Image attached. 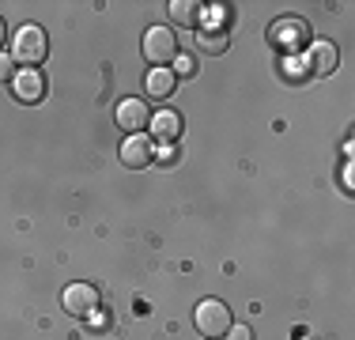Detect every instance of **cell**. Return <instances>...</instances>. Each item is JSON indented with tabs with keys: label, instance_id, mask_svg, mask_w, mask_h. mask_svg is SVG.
<instances>
[{
	"label": "cell",
	"instance_id": "6da1fadb",
	"mask_svg": "<svg viewBox=\"0 0 355 340\" xmlns=\"http://www.w3.org/2000/svg\"><path fill=\"white\" fill-rule=\"evenodd\" d=\"M49 53V42H46V31L35 27V23H27V27H19V34L12 38V61L23 65V68H38L46 61Z\"/></svg>",
	"mask_w": 355,
	"mask_h": 340
},
{
	"label": "cell",
	"instance_id": "7a4b0ae2",
	"mask_svg": "<svg viewBox=\"0 0 355 340\" xmlns=\"http://www.w3.org/2000/svg\"><path fill=\"white\" fill-rule=\"evenodd\" d=\"M197 333L208 340H219L231 333V310H227L219 299H205L197 306Z\"/></svg>",
	"mask_w": 355,
	"mask_h": 340
},
{
	"label": "cell",
	"instance_id": "3957f363",
	"mask_svg": "<svg viewBox=\"0 0 355 340\" xmlns=\"http://www.w3.org/2000/svg\"><path fill=\"white\" fill-rule=\"evenodd\" d=\"M144 57H148L151 68H163L166 61L178 57V38L171 34V27H151L144 34Z\"/></svg>",
	"mask_w": 355,
	"mask_h": 340
},
{
	"label": "cell",
	"instance_id": "277c9868",
	"mask_svg": "<svg viewBox=\"0 0 355 340\" xmlns=\"http://www.w3.org/2000/svg\"><path fill=\"white\" fill-rule=\"evenodd\" d=\"M114 121H117V129H125L129 136H137L140 129H148V125H151V106L144 99H121V102H117Z\"/></svg>",
	"mask_w": 355,
	"mask_h": 340
},
{
	"label": "cell",
	"instance_id": "5b68a950",
	"mask_svg": "<svg viewBox=\"0 0 355 340\" xmlns=\"http://www.w3.org/2000/svg\"><path fill=\"white\" fill-rule=\"evenodd\" d=\"M306 38H310V27L302 19H280V23L268 27V42L280 46V49H287V53L302 49V46H306Z\"/></svg>",
	"mask_w": 355,
	"mask_h": 340
},
{
	"label": "cell",
	"instance_id": "8992f818",
	"mask_svg": "<svg viewBox=\"0 0 355 340\" xmlns=\"http://www.w3.org/2000/svg\"><path fill=\"white\" fill-rule=\"evenodd\" d=\"M61 306L72 314V318H91V314H98V287H91V284L64 287Z\"/></svg>",
	"mask_w": 355,
	"mask_h": 340
},
{
	"label": "cell",
	"instance_id": "52a82bcc",
	"mask_svg": "<svg viewBox=\"0 0 355 340\" xmlns=\"http://www.w3.org/2000/svg\"><path fill=\"white\" fill-rule=\"evenodd\" d=\"M12 91L19 102H31V106H35V102L46 99V76H42L38 68H19L15 80H12Z\"/></svg>",
	"mask_w": 355,
	"mask_h": 340
},
{
	"label": "cell",
	"instance_id": "ba28073f",
	"mask_svg": "<svg viewBox=\"0 0 355 340\" xmlns=\"http://www.w3.org/2000/svg\"><path fill=\"white\" fill-rule=\"evenodd\" d=\"M151 159H155V144H151V140H148V136H144V133L129 136V140L121 144V163H125V167L140 170V167H148Z\"/></svg>",
	"mask_w": 355,
	"mask_h": 340
},
{
	"label": "cell",
	"instance_id": "9c48e42d",
	"mask_svg": "<svg viewBox=\"0 0 355 340\" xmlns=\"http://www.w3.org/2000/svg\"><path fill=\"white\" fill-rule=\"evenodd\" d=\"M178 136H182V117L174 110H163V114L151 117V144H174Z\"/></svg>",
	"mask_w": 355,
	"mask_h": 340
},
{
	"label": "cell",
	"instance_id": "30bf717a",
	"mask_svg": "<svg viewBox=\"0 0 355 340\" xmlns=\"http://www.w3.org/2000/svg\"><path fill=\"white\" fill-rule=\"evenodd\" d=\"M178 87V76L171 68H151L148 76H144V91H148L151 99H171Z\"/></svg>",
	"mask_w": 355,
	"mask_h": 340
},
{
	"label": "cell",
	"instance_id": "8fae6325",
	"mask_svg": "<svg viewBox=\"0 0 355 340\" xmlns=\"http://www.w3.org/2000/svg\"><path fill=\"white\" fill-rule=\"evenodd\" d=\"M306 65H310V72L314 76H329L336 68V46L333 42H314V46H310V57H306Z\"/></svg>",
	"mask_w": 355,
	"mask_h": 340
},
{
	"label": "cell",
	"instance_id": "7c38bea8",
	"mask_svg": "<svg viewBox=\"0 0 355 340\" xmlns=\"http://www.w3.org/2000/svg\"><path fill=\"white\" fill-rule=\"evenodd\" d=\"M171 19L178 23V27H193V23L200 19V4L197 0H171Z\"/></svg>",
	"mask_w": 355,
	"mask_h": 340
},
{
	"label": "cell",
	"instance_id": "4fadbf2b",
	"mask_svg": "<svg viewBox=\"0 0 355 340\" xmlns=\"http://www.w3.org/2000/svg\"><path fill=\"white\" fill-rule=\"evenodd\" d=\"M310 76V65H306V57H299V53H287V61H284V80L287 83H299V80H306Z\"/></svg>",
	"mask_w": 355,
	"mask_h": 340
},
{
	"label": "cell",
	"instance_id": "5bb4252c",
	"mask_svg": "<svg viewBox=\"0 0 355 340\" xmlns=\"http://www.w3.org/2000/svg\"><path fill=\"white\" fill-rule=\"evenodd\" d=\"M197 46L205 49V53H223V49H227V34L223 31H200L197 34Z\"/></svg>",
	"mask_w": 355,
	"mask_h": 340
},
{
	"label": "cell",
	"instance_id": "9a60e30c",
	"mask_svg": "<svg viewBox=\"0 0 355 340\" xmlns=\"http://www.w3.org/2000/svg\"><path fill=\"white\" fill-rule=\"evenodd\" d=\"M171 72H174V76H182V80H185V76H193V72H197V61H193L189 53H178V57H174V68H171Z\"/></svg>",
	"mask_w": 355,
	"mask_h": 340
},
{
	"label": "cell",
	"instance_id": "2e32d148",
	"mask_svg": "<svg viewBox=\"0 0 355 340\" xmlns=\"http://www.w3.org/2000/svg\"><path fill=\"white\" fill-rule=\"evenodd\" d=\"M200 15H205V23H208L205 31H219V27H223V23H227V12H223V4L208 8V12H200Z\"/></svg>",
	"mask_w": 355,
	"mask_h": 340
},
{
	"label": "cell",
	"instance_id": "e0dca14e",
	"mask_svg": "<svg viewBox=\"0 0 355 340\" xmlns=\"http://www.w3.org/2000/svg\"><path fill=\"white\" fill-rule=\"evenodd\" d=\"M4 80H15V61H12V53H0V83Z\"/></svg>",
	"mask_w": 355,
	"mask_h": 340
},
{
	"label": "cell",
	"instance_id": "ac0fdd59",
	"mask_svg": "<svg viewBox=\"0 0 355 340\" xmlns=\"http://www.w3.org/2000/svg\"><path fill=\"white\" fill-rule=\"evenodd\" d=\"M178 159V148L174 144H163V148H159V163H174Z\"/></svg>",
	"mask_w": 355,
	"mask_h": 340
},
{
	"label": "cell",
	"instance_id": "d6986e66",
	"mask_svg": "<svg viewBox=\"0 0 355 340\" xmlns=\"http://www.w3.org/2000/svg\"><path fill=\"white\" fill-rule=\"evenodd\" d=\"M227 337H231V340H253V333H250L246 325H239V329L231 325V333H227Z\"/></svg>",
	"mask_w": 355,
	"mask_h": 340
},
{
	"label": "cell",
	"instance_id": "ffe728a7",
	"mask_svg": "<svg viewBox=\"0 0 355 340\" xmlns=\"http://www.w3.org/2000/svg\"><path fill=\"white\" fill-rule=\"evenodd\" d=\"M0 46H4V19H0Z\"/></svg>",
	"mask_w": 355,
	"mask_h": 340
}]
</instances>
